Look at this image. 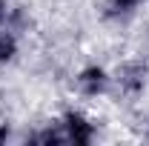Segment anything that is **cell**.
I'll use <instances>...</instances> for the list:
<instances>
[{"label":"cell","mask_w":149,"mask_h":146,"mask_svg":"<svg viewBox=\"0 0 149 146\" xmlns=\"http://www.w3.org/2000/svg\"><path fill=\"white\" fill-rule=\"evenodd\" d=\"M146 92H149V57L146 55L123 57L112 66V95L123 97L126 103H135Z\"/></svg>","instance_id":"1"},{"label":"cell","mask_w":149,"mask_h":146,"mask_svg":"<svg viewBox=\"0 0 149 146\" xmlns=\"http://www.w3.org/2000/svg\"><path fill=\"white\" fill-rule=\"evenodd\" d=\"M72 89L77 97L83 100H100L112 95V69L97 63V60H89L83 66H77L72 74Z\"/></svg>","instance_id":"2"},{"label":"cell","mask_w":149,"mask_h":146,"mask_svg":"<svg viewBox=\"0 0 149 146\" xmlns=\"http://www.w3.org/2000/svg\"><path fill=\"white\" fill-rule=\"evenodd\" d=\"M57 120L63 129V138L69 146H92L100 138V126L83 106H66L57 112Z\"/></svg>","instance_id":"3"},{"label":"cell","mask_w":149,"mask_h":146,"mask_svg":"<svg viewBox=\"0 0 149 146\" xmlns=\"http://www.w3.org/2000/svg\"><path fill=\"white\" fill-rule=\"evenodd\" d=\"M17 140H23V143H37V146H63L66 143L57 115L49 117V120H43V123H37V126H32L26 135H17Z\"/></svg>","instance_id":"4"},{"label":"cell","mask_w":149,"mask_h":146,"mask_svg":"<svg viewBox=\"0 0 149 146\" xmlns=\"http://www.w3.org/2000/svg\"><path fill=\"white\" fill-rule=\"evenodd\" d=\"M149 0H103L100 6V17L106 23H126L132 20Z\"/></svg>","instance_id":"5"},{"label":"cell","mask_w":149,"mask_h":146,"mask_svg":"<svg viewBox=\"0 0 149 146\" xmlns=\"http://www.w3.org/2000/svg\"><path fill=\"white\" fill-rule=\"evenodd\" d=\"M20 52H23V35L15 32L12 26L0 23V69L15 66L20 60Z\"/></svg>","instance_id":"6"},{"label":"cell","mask_w":149,"mask_h":146,"mask_svg":"<svg viewBox=\"0 0 149 146\" xmlns=\"http://www.w3.org/2000/svg\"><path fill=\"white\" fill-rule=\"evenodd\" d=\"M3 23L12 26L15 32H20V35H26V32L35 26V20H32V15H29L26 6H9V12H6V20H3Z\"/></svg>","instance_id":"7"},{"label":"cell","mask_w":149,"mask_h":146,"mask_svg":"<svg viewBox=\"0 0 149 146\" xmlns=\"http://www.w3.org/2000/svg\"><path fill=\"white\" fill-rule=\"evenodd\" d=\"M17 140V132H15V123L12 120H0V146Z\"/></svg>","instance_id":"8"},{"label":"cell","mask_w":149,"mask_h":146,"mask_svg":"<svg viewBox=\"0 0 149 146\" xmlns=\"http://www.w3.org/2000/svg\"><path fill=\"white\" fill-rule=\"evenodd\" d=\"M9 6H12L9 0H0V23L6 20V12H9Z\"/></svg>","instance_id":"9"},{"label":"cell","mask_w":149,"mask_h":146,"mask_svg":"<svg viewBox=\"0 0 149 146\" xmlns=\"http://www.w3.org/2000/svg\"><path fill=\"white\" fill-rule=\"evenodd\" d=\"M143 49H146V57H149V20H146V29H143Z\"/></svg>","instance_id":"10"},{"label":"cell","mask_w":149,"mask_h":146,"mask_svg":"<svg viewBox=\"0 0 149 146\" xmlns=\"http://www.w3.org/2000/svg\"><path fill=\"white\" fill-rule=\"evenodd\" d=\"M143 138H146V140H149V126H146V132H143Z\"/></svg>","instance_id":"11"}]
</instances>
